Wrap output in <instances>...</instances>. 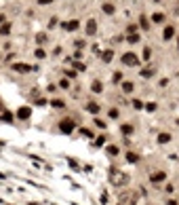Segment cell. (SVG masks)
Returning a JSON list of instances; mask_svg holds the SVG:
<instances>
[{
  "label": "cell",
  "mask_w": 179,
  "mask_h": 205,
  "mask_svg": "<svg viewBox=\"0 0 179 205\" xmlns=\"http://www.w3.org/2000/svg\"><path fill=\"white\" fill-rule=\"evenodd\" d=\"M122 64H124V66H133V68H137V66H139V57H137L135 53H124V55H122Z\"/></svg>",
  "instance_id": "1"
},
{
  "label": "cell",
  "mask_w": 179,
  "mask_h": 205,
  "mask_svg": "<svg viewBox=\"0 0 179 205\" xmlns=\"http://www.w3.org/2000/svg\"><path fill=\"white\" fill-rule=\"evenodd\" d=\"M74 127H76V125H74V121H72V119H63V121L59 123V129H61L63 133H72V131H74Z\"/></svg>",
  "instance_id": "2"
},
{
  "label": "cell",
  "mask_w": 179,
  "mask_h": 205,
  "mask_svg": "<svg viewBox=\"0 0 179 205\" xmlns=\"http://www.w3.org/2000/svg\"><path fill=\"white\" fill-rule=\"evenodd\" d=\"M87 34H89V36H95V34H97V21H95V19H89V21H87Z\"/></svg>",
  "instance_id": "3"
},
{
  "label": "cell",
  "mask_w": 179,
  "mask_h": 205,
  "mask_svg": "<svg viewBox=\"0 0 179 205\" xmlns=\"http://www.w3.org/2000/svg\"><path fill=\"white\" fill-rule=\"evenodd\" d=\"M173 36H175V28H173V26H167V28L162 30V38H164V40H171Z\"/></svg>",
  "instance_id": "4"
},
{
  "label": "cell",
  "mask_w": 179,
  "mask_h": 205,
  "mask_svg": "<svg viewBox=\"0 0 179 205\" xmlns=\"http://www.w3.org/2000/svg\"><path fill=\"white\" fill-rule=\"evenodd\" d=\"M139 74H141L143 78H150V76H154V74H156V68H154V66H145Z\"/></svg>",
  "instance_id": "5"
},
{
  "label": "cell",
  "mask_w": 179,
  "mask_h": 205,
  "mask_svg": "<svg viewBox=\"0 0 179 205\" xmlns=\"http://www.w3.org/2000/svg\"><path fill=\"white\" fill-rule=\"evenodd\" d=\"M85 110H87V112H91V114H97V112L101 110V106H99V104H95V102H89V104L85 106Z\"/></svg>",
  "instance_id": "6"
},
{
  "label": "cell",
  "mask_w": 179,
  "mask_h": 205,
  "mask_svg": "<svg viewBox=\"0 0 179 205\" xmlns=\"http://www.w3.org/2000/svg\"><path fill=\"white\" fill-rule=\"evenodd\" d=\"M63 28H65L68 32H74V30H78V21H76V19H72V21H65V23H63Z\"/></svg>",
  "instance_id": "7"
},
{
  "label": "cell",
  "mask_w": 179,
  "mask_h": 205,
  "mask_svg": "<svg viewBox=\"0 0 179 205\" xmlns=\"http://www.w3.org/2000/svg\"><path fill=\"white\" fill-rule=\"evenodd\" d=\"M112 57H114V51H112V49H105V51H103V55H101V61H105V64H108V61H112Z\"/></svg>",
  "instance_id": "8"
},
{
  "label": "cell",
  "mask_w": 179,
  "mask_h": 205,
  "mask_svg": "<svg viewBox=\"0 0 179 205\" xmlns=\"http://www.w3.org/2000/svg\"><path fill=\"white\" fill-rule=\"evenodd\" d=\"M120 131H122V135H127V137H129V135H133V133H135V127H133V125H122V129H120Z\"/></svg>",
  "instance_id": "9"
},
{
  "label": "cell",
  "mask_w": 179,
  "mask_h": 205,
  "mask_svg": "<svg viewBox=\"0 0 179 205\" xmlns=\"http://www.w3.org/2000/svg\"><path fill=\"white\" fill-rule=\"evenodd\" d=\"M122 91H124V93H133V91H135V85L131 81H124V82H122Z\"/></svg>",
  "instance_id": "10"
},
{
  "label": "cell",
  "mask_w": 179,
  "mask_h": 205,
  "mask_svg": "<svg viewBox=\"0 0 179 205\" xmlns=\"http://www.w3.org/2000/svg\"><path fill=\"white\" fill-rule=\"evenodd\" d=\"M108 116H110L112 121H118V119H120V110H118V108H112V110L108 112Z\"/></svg>",
  "instance_id": "11"
},
{
  "label": "cell",
  "mask_w": 179,
  "mask_h": 205,
  "mask_svg": "<svg viewBox=\"0 0 179 205\" xmlns=\"http://www.w3.org/2000/svg\"><path fill=\"white\" fill-rule=\"evenodd\" d=\"M150 180H152V182H162V180H164V171H156L154 175H150Z\"/></svg>",
  "instance_id": "12"
},
{
  "label": "cell",
  "mask_w": 179,
  "mask_h": 205,
  "mask_svg": "<svg viewBox=\"0 0 179 205\" xmlns=\"http://www.w3.org/2000/svg\"><path fill=\"white\" fill-rule=\"evenodd\" d=\"M139 26H141L143 30H150V21H148V17H145V15H141V17H139Z\"/></svg>",
  "instance_id": "13"
},
{
  "label": "cell",
  "mask_w": 179,
  "mask_h": 205,
  "mask_svg": "<svg viewBox=\"0 0 179 205\" xmlns=\"http://www.w3.org/2000/svg\"><path fill=\"white\" fill-rule=\"evenodd\" d=\"M152 21H154V23H162V21H164V15H162V13H154V15H152Z\"/></svg>",
  "instance_id": "14"
},
{
  "label": "cell",
  "mask_w": 179,
  "mask_h": 205,
  "mask_svg": "<svg viewBox=\"0 0 179 205\" xmlns=\"http://www.w3.org/2000/svg\"><path fill=\"white\" fill-rule=\"evenodd\" d=\"M101 9H103V13H108V15H114V6H112L110 2H105V4H103Z\"/></svg>",
  "instance_id": "15"
},
{
  "label": "cell",
  "mask_w": 179,
  "mask_h": 205,
  "mask_svg": "<svg viewBox=\"0 0 179 205\" xmlns=\"http://www.w3.org/2000/svg\"><path fill=\"white\" fill-rule=\"evenodd\" d=\"M169 140H171V135H169V133H160V135H158V144H167Z\"/></svg>",
  "instance_id": "16"
},
{
  "label": "cell",
  "mask_w": 179,
  "mask_h": 205,
  "mask_svg": "<svg viewBox=\"0 0 179 205\" xmlns=\"http://www.w3.org/2000/svg\"><path fill=\"white\" fill-rule=\"evenodd\" d=\"M91 89H93V93H99V91H103V85H101V82H99V81H95V82H93V87H91Z\"/></svg>",
  "instance_id": "17"
},
{
  "label": "cell",
  "mask_w": 179,
  "mask_h": 205,
  "mask_svg": "<svg viewBox=\"0 0 179 205\" xmlns=\"http://www.w3.org/2000/svg\"><path fill=\"white\" fill-rule=\"evenodd\" d=\"M127 40H129V42H133V44H137V42L141 40V36H139V34L135 32V34H129V38H127Z\"/></svg>",
  "instance_id": "18"
},
{
  "label": "cell",
  "mask_w": 179,
  "mask_h": 205,
  "mask_svg": "<svg viewBox=\"0 0 179 205\" xmlns=\"http://www.w3.org/2000/svg\"><path fill=\"white\" fill-rule=\"evenodd\" d=\"M127 161H129V163H137V161H139V155H135V152H129V155H127Z\"/></svg>",
  "instance_id": "19"
},
{
  "label": "cell",
  "mask_w": 179,
  "mask_h": 205,
  "mask_svg": "<svg viewBox=\"0 0 179 205\" xmlns=\"http://www.w3.org/2000/svg\"><path fill=\"white\" fill-rule=\"evenodd\" d=\"M51 104H53V108H63V106H65V104H63V99H53Z\"/></svg>",
  "instance_id": "20"
},
{
  "label": "cell",
  "mask_w": 179,
  "mask_h": 205,
  "mask_svg": "<svg viewBox=\"0 0 179 205\" xmlns=\"http://www.w3.org/2000/svg\"><path fill=\"white\" fill-rule=\"evenodd\" d=\"M74 68H76L78 72H82V70H87V66H85V64H80V61H74Z\"/></svg>",
  "instance_id": "21"
},
{
  "label": "cell",
  "mask_w": 179,
  "mask_h": 205,
  "mask_svg": "<svg viewBox=\"0 0 179 205\" xmlns=\"http://www.w3.org/2000/svg\"><path fill=\"white\" fill-rule=\"evenodd\" d=\"M108 152H110L112 157H116V155L120 152V148H116V146H110V148H108Z\"/></svg>",
  "instance_id": "22"
},
{
  "label": "cell",
  "mask_w": 179,
  "mask_h": 205,
  "mask_svg": "<svg viewBox=\"0 0 179 205\" xmlns=\"http://www.w3.org/2000/svg\"><path fill=\"white\" fill-rule=\"evenodd\" d=\"M80 133H82L85 137H93V131H91V129H85V127L80 129Z\"/></svg>",
  "instance_id": "23"
},
{
  "label": "cell",
  "mask_w": 179,
  "mask_h": 205,
  "mask_svg": "<svg viewBox=\"0 0 179 205\" xmlns=\"http://www.w3.org/2000/svg\"><path fill=\"white\" fill-rule=\"evenodd\" d=\"M8 30H11V26L6 23V26H2V28H0V34H2V36H6V34H8Z\"/></svg>",
  "instance_id": "24"
},
{
  "label": "cell",
  "mask_w": 179,
  "mask_h": 205,
  "mask_svg": "<svg viewBox=\"0 0 179 205\" xmlns=\"http://www.w3.org/2000/svg\"><path fill=\"white\" fill-rule=\"evenodd\" d=\"M150 55H152V49L145 47V49H143V59H150Z\"/></svg>",
  "instance_id": "25"
},
{
  "label": "cell",
  "mask_w": 179,
  "mask_h": 205,
  "mask_svg": "<svg viewBox=\"0 0 179 205\" xmlns=\"http://www.w3.org/2000/svg\"><path fill=\"white\" fill-rule=\"evenodd\" d=\"M59 87H61V89H68V87H70V78H63V81L59 82Z\"/></svg>",
  "instance_id": "26"
},
{
  "label": "cell",
  "mask_w": 179,
  "mask_h": 205,
  "mask_svg": "<svg viewBox=\"0 0 179 205\" xmlns=\"http://www.w3.org/2000/svg\"><path fill=\"white\" fill-rule=\"evenodd\" d=\"M133 108H137V110H141V108H143L141 99H133Z\"/></svg>",
  "instance_id": "27"
},
{
  "label": "cell",
  "mask_w": 179,
  "mask_h": 205,
  "mask_svg": "<svg viewBox=\"0 0 179 205\" xmlns=\"http://www.w3.org/2000/svg\"><path fill=\"white\" fill-rule=\"evenodd\" d=\"M95 144H97V146H101V144H105V137H103V135H101V137H97V140H95Z\"/></svg>",
  "instance_id": "28"
},
{
  "label": "cell",
  "mask_w": 179,
  "mask_h": 205,
  "mask_svg": "<svg viewBox=\"0 0 179 205\" xmlns=\"http://www.w3.org/2000/svg\"><path fill=\"white\" fill-rule=\"evenodd\" d=\"M122 81V74H120V72H116V74H114V82H120Z\"/></svg>",
  "instance_id": "29"
},
{
  "label": "cell",
  "mask_w": 179,
  "mask_h": 205,
  "mask_svg": "<svg viewBox=\"0 0 179 205\" xmlns=\"http://www.w3.org/2000/svg\"><path fill=\"white\" fill-rule=\"evenodd\" d=\"M95 125H97V127H101V129H103V127H105V123H103V121H101V119H95Z\"/></svg>",
  "instance_id": "30"
},
{
  "label": "cell",
  "mask_w": 179,
  "mask_h": 205,
  "mask_svg": "<svg viewBox=\"0 0 179 205\" xmlns=\"http://www.w3.org/2000/svg\"><path fill=\"white\" fill-rule=\"evenodd\" d=\"M36 57H40V59H42V57H45V51H42V49H38V51H36Z\"/></svg>",
  "instance_id": "31"
},
{
  "label": "cell",
  "mask_w": 179,
  "mask_h": 205,
  "mask_svg": "<svg viewBox=\"0 0 179 205\" xmlns=\"http://www.w3.org/2000/svg\"><path fill=\"white\" fill-rule=\"evenodd\" d=\"M48 2H53V0H38V4H48Z\"/></svg>",
  "instance_id": "32"
},
{
  "label": "cell",
  "mask_w": 179,
  "mask_h": 205,
  "mask_svg": "<svg viewBox=\"0 0 179 205\" xmlns=\"http://www.w3.org/2000/svg\"><path fill=\"white\" fill-rule=\"evenodd\" d=\"M169 205H177V201H173V199H171V201H169Z\"/></svg>",
  "instance_id": "33"
},
{
  "label": "cell",
  "mask_w": 179,
  "mask_h": 205,
  "mask_svg": "<svg viewBox=\"0 0 179 205\" xmlns=\"http://www.w3.org/2000/svg\"><path fill=\"white\" fill-rule=\"evenodd\" d=\"M2 21H4V15H0V23H2Z\"/></svg>",
  "instance_id": "34"
},
{
  "label": "cell",
  "mask_w": 179,
  "mask_h": 205,
  "mask_svg": "<svg viewBox=\"0 0 179 205\" xmlns=\"http://www.w3.org/2000/svg\"><path fill=\"white\" fill-rule=\"evenodd\" d=\"M154 2H160V0H154Z\"/></svg>",
  "instance_id": "35"
},
{
  "label": "cell",
  "mask_w": 179,
  "mask_h": 205,
  "mask_svg": "<svg viewBox=\"0 0 179 205\" xmlns=\"http://www.w3.org/2000/svg\"><path fill=\"white\" fill-rule=\"evenodd\" d=\"M177 44H179V40H177Z\"/></svg>",
  "instance_id": "36"
}]
</instances>
